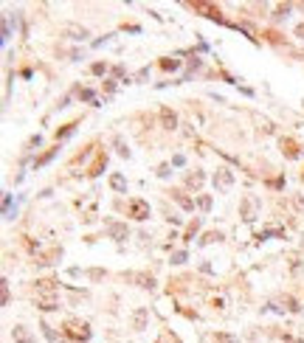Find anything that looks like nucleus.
I'll return each mask as SVG.
<instances>
[{
    "mask_svg": "<svg viewBox=\"0 0 304 343\" xmlns=\"http://www.w3.org/2000/svg\"><path fill=\"white\" fill-rule=\"evenodd\" d=\"M57 149H59V146H57ZM57 149H51V152H45V155H43V157H40V160H37V163H34V166H45V163H48V160H51V157L57 155Z\"/></svg>",
    "mask_w": 304,
    "mask_h": 343,
    "instance_id": "f3484780",
    "label": "nucleus"
},
{
    "mask_svg": "<svg viewBox=\"0 0 304 343\" xmlns=\"http://www.w3.org/2000/svg\"><path fill=\"white\" fill-rule=\"evenodd\" d=\"M172 197H175V200L180 203V206H183L186 211H191V208H194V200H189V197H186L183 192H172Z\"/></svg>",
    "mask_w": 304,
    "mask_h": 343,
    "instance_id": "9b49d317",
    "label": "nucleus"
},
{
    "mask_svg": "<svg viewBox=\"0 0 304 343\" xmlns=\"http://www.w3.org/2000/svg\"><path fill=\"white\" fill-rule=\"evenodd\" d=\"M116 146H119V155H121V157H127V155H130V149H127V146H124V141H121V135H116Z\"/></svg>",
    "mask_w": 304,
    "mask_h": 343,
    "instance_id": "a211bd4d",
    "label": "nucleus"
},
{
    "mask_svg": "<svg viewBox=\"0 0 304 343\" xmlns=\"http://www.w3.org/2000/svg\"><path fill=\"white\" fill-rule=\"evenodd\" d=\"M296 34H298V37H304V26H298V29H296Z\"/></svg>",
    "mask_w": 304,
    "mask_h": 343,
    "instance_id": "cd10ccee",
    "label": "nucleus"
},
{
    "mask_svg": "<svg viewBox=\"0 0 304 343\" xmlns=\"http://www.w3.org/2000/svg\"><path fill=\"white\" fill-rule=\"evenodd\" d=\"M40 329H43V332H45V337H48V343H59V335H57V332H54V329L48 326V323H43V326H40Z\"/></svg>",
    "mask_w": 304,
    "mask_h": 343,
    "instance_id": "4468645a",
    "label": "nucleus"
},
{
    "mask_svg": "<svg viewBox=\"0 0 304 343\" xmlns=\"http://www.w3.org/2000/svg\"><path fill=\"white\" fill-rule=\"evenodd\" d=\"M158 343H177V337L175 335H169V332H166V335H161V340Z\"/></svg>",
    "mask_w": 304,
    "mask_h": 343,
    "instance_id": "b1692460",
    "label": "nucleus"
},
{
    "mask_svg": "<svg viewBox=\"0 0 304 343\" xmlns=\"http://www.w3.org/2000/svg\"><path fill=\"white\" fill-rule=\"evenodd\" d=\"M37 304H40V309H57V298L54 295H37Z\"/></svg>",
    "mask_w": 304,
    "mask_h": 343,
    "instance_id": "1a4fd4ad",
    "label": "nucleus"
},
{
    "mask_svg": "<svg viewBox=\"0 0 304 343\" xmlns=\"http://www.w3.org/2000/svg\"><path fill=\"white\" fill-rule=\"evenodd\" d=\"M107 234H110V239H116V242H124L130 236V231H127L124 222H110V225H107Z\"/></svg>",
    "mask_w": 304,
    "mask_h": 343,
    "instance_id": "f03ea898",
    "label": "nucleus"
},
{
    "mask_svg": "<svg viewBox=\"0 0 304 343\" xmlns=\"http://www.w3.org/2000/svg\"><path fill=\"white\" fill-rule=\"evenodd\" d=\"M200 208H203V211H209V208H212V197H200Z\"/></svg>",
    "mask_w": 304,
    "mask_h": 343,
    "instance_id": "5701e85b",
    "label": "nucleus"
},
{
    "mask_svg": "<svg viewBox=\"0 0 304 343\" xmlns=\"http://www.w3.org/2000/svg\"><path fill=\"white\" fill-rule=\"evenodd\" d=\"M231 183H234V175L228 169H220L217 175H214V186L220 189V192H228L231 189Z\"/></svg>",
    "mask_w": 304,
    "mask_h": 343,
    "instance_id": "7ed1b4c3",
    "label": "nucleus"
},
{
    "mask_svg": "<svg viewBox=\"0 0 304 343\" xmlns=\"http://www.w3.org/2000/svg\"><path fill=\"white\" fill-rule=\"evenodd\" d=\"M65 34H71V40H87V29H79V26H68Z\"/></svg>",
    "mask_w": 304,
    "mask_h": 343,
    "instance_id": "9d476101",
    "label": "nucleus"
},
{
    "mask_svg": "<svg viewBox=\"0 0 304 343\" xmlns=\"http://www.w3.org/2000/svg\"><path fill=\"white\" fill-rule=\"evenodd\" d=\"M3 304H9V281H3Z\"/></svg>",
    "mask_w": 304,
    "mask_h": 343,
    "instance_id": "bb28decb",
    "label": "nucleus"
},
{
    "mask_svg": "<svg viewBox=\"0 0 304 343\" xmlns=\"http://www.w3.org/2000/svg\"><path fill=\"white\" fill-rule=\"evenodd\" d=\"M177 65H180L177 59H163V62H161V68H166V71H175Z\"/></svg>",
    "mask_w": 304,
    "mask_h": 343,
    "instance_id": "6ab92c4d",
    "label": "nucleus"
},
{
    "mask_svg": "<svg viewBox=\"0 0 304 343\" xmlns=\"http://www.w3.org/2000/svg\"><path fill=\"white\" fill-rule=\"evenodd\" d=\"M172 262H175V265H183V262H186V253H183V250H180V253H175V256H172Z\"/></svg>",
    "mask_w": 304,
    "mask_h": 343,
    "instance_id": "4be33fe9",
    "label": "nucleus"
},
{
    "mask_svg": "<svg viewBox=\"0 0 304 343\" xmlns=\"http://www.w3.org/2000/svg\"><path fill=\"white\" fill-rule=\"evenodd\" d=\"M147 315H149V309H147V307H141V309H138V312L133 315V323H135V329H144V326H147Z\"/></svg>",
    "mask_w": 304,
    "mask_h": 343,
    "instance_id": "6e6552de",
    "label": "nucleus"
},
{
    "mask_svg": "<svg viewBox=\"0 0 304 343\" xmlns=\"http://www.w3.org/2000/svg\"><path fill=\"white\" fill-rule=\"evenodd\" d=\"M68 337H71V340H87V337H90V329H87V323L68 321Z\"/></svg>",
    "mask_w": 304,
    "mask_h": 343,
    "instance_id": "f257e3e1",
    "label": "nucleus"
},
{
    "mask_svg": "<svg viewBox=\"0 0 304 343\" xmlns=\"http://www.w3.org/2000/svg\"><path fill=\"white\" fill-rule=\"evenodd\" d=\"M161 118H163V127H166V129H175V124H177V115L172 113L169 107H163V110H161Z\"/></svg>",
    "mask_w": 304,
    "mask_h": 343,
    "instance_id": "0eeeda50",
    "label": "nucleus"
},
{
    "mask_svg": "<svg viewBox=\"0 0 304 343\" xmlns=\"http://www.w3.org/2000/svg\"><path fill=\"white\" fill-rule=\"evenodd\" d=\"M214 239H223V234H206L203 239H200V245H209V242H214Z\"/></svg>",
    "mask_w": 304,
    "mask_h": 343,
    "instance_id": "aec40b11",
    "label": "nucleus"
},
{
    "mask_svg": "<svg viewBox=\"0 0 304 343\" xmlns=\"http://www.w3.org/2000/svg\"><path fill=\"white\" fill-rule=\"evenodd\" d=\"M12 337H15V343H34V337H31V332L26 326H20L17 323L15 329H12Z\"/></svg>",
    "mask_w": 304,
    "mask_h": 343,
    "instance_id": "39448f33",
    "label": "nucleus"
},
{
    "mask_svg": "<svg viewBox=\"0 0 304 343\" xmlns=\"http://www.w3.org/2000/svg\"><path fill=\"white\" fill-rule=\"evenodd\" d=\"M110 186H113L116 192H127V180L121 178V175H113V178H110Z\"/></svg>",
    "mask_w": 304,
    "mask_h": 343,
    "instance_id": "ddd939ff",
    "label": "nucleus"
},
{
    "mask_svg": "<svg viewBox=\"0 0 304 343\" xmlns=\"http://www.w3.org/2000/svg\"><path fill=\"white\" fill-rule=\"evenodd\" d=\"M73 129H76V124H68V127H65L62 132H57V138H68V135L73 132Z\"/></svg>",
    "mask_w": 304,
    "mask_h": 343,
    "instance_id": "412c9836",
    "label": "nucleus"
},
{
    "mask_svg": "<svg viewBox=\"0 0 304 343\" xmlns=\"http://www.w3.org/2000/svg\"><path fill=\"white\" fill-rule=\"evenodd\" d=\"M197 228H200V220H194V222H191V225H189V239H191V236H194V234H197Z\"/></svg>",
    "mask_w": 304,
    "mask_h": 343,
    "instance_id": "393cba45",
    "label": "nucleus"
},
{
    "mask_svg": "<svg viewBox=\"0 0 304 343\" xmlns=\"http://www.w3.org/2000/svg\"><path fill=\"white\" fill-rule=\"evenodd\" d=\"M186 186H189V189H200V186H203V172L189 175V178H186Z\"/></svg>",
    "mask_w": 304,
    "mask_h": 343,
    "instance_id": "f8f14e48",
    "label": "nucleus"
},
{
    "mask_svg": "<svg viewBox=\"0 0 304 343\" xmlns=\"http://www.w3.org/2000/svg\"><path fill=\"white\" fill-rule=\"evenodd\" d=\"M79 99H85V101H93V90H79Z\"/></svg>",
    "mask_w": 304,
    "mask_h": 343,
    "instance_id": "a878e982",
    "label": "nucleus"
},
{
    "mask_svg": "<svg viewBox=\"0 0 304 343\" xmlns=\"http://www.w3.org/2000/svg\"><path fill=\"white\" fill-rule=\"evenodd\" d=\"M130 217H133V220H147V217H149V206L144 200H133V203H130Z\"/></svg>",
    "mask_w": 304,
    "mask_h": 343,
    "instance_id": "20e7f679",
    "label": "nucleus"
},
{
    "mask_svg": "<svg viewBox=\"0 0 304 343\" xmlns=\"http://www.w3.org/2000/svg\"><path fill=\"white\" fill-rule=\"evenodd\" d=\"M130 279L138 281V287H144V290H152V287H155V279H152V276H147V273H133Z\"/></svg>",
    "mask_w": 304,
    "mask_h": 343,
    "instance_id": "423d86ee",
    "label": "nucleus"
},
{
    "mask_svg": "<svg viewBox=\"0 0 304 343\" xmlns=\"http://www.w3.org/2000/svg\"><path fill=\"white\" fill-rule=\"evenodd\" d=\"M214 343H240L234 335H226V332H220L217 337H214Z\"/></svg>",
    "mask_w": 304,
    "mask_h": 343,
    "instance_id": "dca6fc26",
    "label": "nucleus"
},
{
    "mask_svg": "<svg viewBox=\"0 0 304 343\" xmlns=\"http://www.w3.org/2000/svg\"><path fill=\"white\" fill-rule=\"evenodd\" d=\"M242 217H245V220H254V200H245V206H242Z\"/></svg>",
    "mask_w": 304,
    "mask_h": 343,
    "instance_id": "2eb2a0df",
    "label": "nucleus"
}]
</instances>
